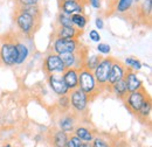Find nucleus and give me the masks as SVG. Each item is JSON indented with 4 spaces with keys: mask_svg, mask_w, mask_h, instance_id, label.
Masks as SVG:
<instances>
[{
    "mask_svg": "<svg viewBox=\"0 0 152 147\" xmlns=\"http://www.w3.org/2000/svg\"><path fill=\"white\" fill-rule=\"evenodd\" d=\"M151 110H152L151 97H148V98L145 99V102L143 103V105L140 106V109L136 113V116H137L139 119H142L143 122H145L146 119L150 118V116H151Z\"/></svg>",
    "mask_w": 152,
    "mask_h": 147,
    "instance_id": "20",
    "label": "nucleus"
},
{
    "mask_svg": "<svg viewBox=\"0 0 152 147\" xmlns=\"http://www.w3.org/2000/svg\"><path fill=\"white\" fill-rule=\"evenodd\" d=\"M48 84L50 87V89L53 92H55L57 96H63V95H68L69 89L67 88L62 74H50L48 75Z\"/></svg>",
    "mask_w": 152,
    "mask_h": 147,
    "instance_id": "9",
    "label": "nucleus"
},
{
    "mask_svg": "<svg viewBox=\"0 0 152 147\" xmlns=\"http://www.w3.org/2000/svg\"><path fill=\"white\" fill-rule=\"evenodd\" d=\"M69 100H70V108H73L75 112L77 113H83L88 109L89 104V97L82 91L81 89L76 88L74 90L69 91Z\"/></svg>",
    "mask_w": 152,
    "mask_h": 147,
    "instance_id": "7",
    "label": "nucleus"
},
{
    "mask_svg": "<svg viewBox=\"0 0 152 147\" xmlns=\"http://www.w3.org/2000/svg\"><path fill=\"white\" fill-rule=\"evenodd\" d=\"M68 141V133L62 130H57L53 135V144L55 147H66Z\"/></svg>",
    "mask_w": 152,
    "mask_h": 147,
    "instance_id": "23",
    "label": "nucleus"
},
{
    "mask_svg": "<svg viewBox=\"0 0 152 147\" xmlns=\"http://www.w3.org/2000/svg\"><path fill=\"white\" fill-rule=\"evenodd\" d=\"M70 20L77 29H84L88 23V17L84 13H74L70 15Z\"/></svg>",
    "mask_w": 152,
    "mask_h": 147,
    "instance_id": "22",
    "label": "nucleus"
},
{
    "mask_svg": "<svg viewBox=\"0 0 152 147\" xmlns=\"http://www.w3.org/2000/svg\"><path fill=\"white\" fill-rule=\"evenodd\" d=\"M42 19L40 5L19 6L14 9V23L23 36H31L37 32Z\"/></svg>",
    "mask_w": 152,
    "mask_h": 147,
    "instance_id": "1",
    "label": "nucleus"
},
{
    "mask_svg": "<svg viewBox=\"0 0 152 147\" xmlns=\"http://www.w3.org/2000/svg\"><path fill=\"white\" fill-rule=\"evenodd\" d=\"M78 89L84 92L89 97V99L90 96H96L98 93L99 87L96 82L93 71L86 68H81L78 70Z\"/></svg>",
    "mask_w": 152,
    "mask_h": 147,
    "instance_id": "3",
    "label": "nucleus"
},
{
    "mask_svg": "<svg viewBox=\"0 0 152 147\" xmlns=\"http://www.w3.org/2000/svg\"><path fill=\"white\" fill-rule=\"evenodd\" d=\"M124 65H125L126 68H129V69L133 70V71L140 70V69H142V67H143L142 62H140L139 60H137L136 57H132V56H130V57H126V58H125V61H124Z\"/></svg>",
    "mask_w": 152,
    "mask_h": 147,
    "instance_id": "25",
    "label": "nucleus"
},
{
    "mask_svg": "<svg viewBox=\"0 0 152 147\" xmlns=\"http://www.w3.org/2000/svg\"><path fill=\"white\" fill-rule=\"evenodd\" d=\"M57 1H58V5H60L61 2H63V1H66V0H57ZM78 1H81V2H82V4H84V5L87 4V0H78Z\"/></svg>",
    "mask_w": 152,
    "mask_h": 147,
    "instance_id": "37",
    "label": "nucleus"
},
{
    "mask_svg": "<svg viewBox=\"0 0 152 147\" xmlns=\"http://www.w3.org/2000/svg\"><path fill=\"white\" fill-rule=\"evenodd\" d=\"M15 2V7L19 6H34V5H39L40 0H14Z\"/></svg>",
    "mask_w": 152,
    "mask_h": 147,
    "instance_id": "29",
    "label": "nucleus"
},
{
    "mask_svg": "<svg viewBox=\"0 0 152 147\" xmlns=\"http://www.w3.org/2000/svg\"><path fill=\"white\" fill-rule=\"evenodd\" d=\"M91 145L93 147H111L110 144L102 137H94V139L91 140Z\"/></svg>",
    "mask_w": 152,
    "mask_h": 147,
    "instance_id": "28",
    "label": "nucleus"
},
{
    "mask_svg": "<svg viewBox=\"0 0 152 147\" xmlns=\"http://www.w3.org/2000/svg\"><path fill=\"white\" fill-rule=\"evenodd\" d=\"M81 143L82 141L76 135H72V137H68V141H67V146L66 147H80Z\"/></svg>",
    "mask_w": 152,
    "mask_h": 147,
    "instance_id": "31",
    "label": "nucleus"
},
{
    "mask_svg": "<svg viewBox=\"0 0 152 147\" xmlns=\"http://www.w3.org/2000/svg\"><path fill=\"white\" fill-rule=\"evenodd\" d=\"M80 147H93V145H91V141H82Z\"/></svg>",
    "mask_w": 152,
    "mask_h": 147,
    "instance_id": "36",
    "label": "nucleus"
},
{
    "mask_svg": "<svg viewBox=\"0 0 152 147\" xmlns=\"http://www.w3.org/2000/svg\"><path fill=\"white\" fill-rule=\"evenodd\" d=\"M89 39L93 41V42H99L101 41V35H99V33H98V31L97 29H91L90 32H89Z\"/></svg>",
    "mask_w": 152,
    "mask_h": 147,
    "instance_id": "32",
    "label": "nucleus"
},
{
    "mask_svg": "<svg viewBox=\"0 0 152 147\" xmlns=\"http://www.w3.org/2000/svg\"><path fill=\"white\" fill-rule=\"evenodd\" d=\"M84 4L78 0H66L58 5V8L64 14L72 15L74 13H84Z\"/></svg>",
    "mask_w": 152,
    "mask_h": 147,
    "instance_id": "11",
    "label": "nucleus"
},
{
    "mask_svg": "<svg viewBox=\"0 0 152 147\" xmlns=\"http://www.w3.org/2000/svg\"><path fill=\"white\" fill-rule=\"evenodd\" d=\"M75 135L81 141H91L94 139V134L86 126H77L74 130Z\"/></svg>",
    "mask_w": 152,
    "mask_h": 147,
    "instance_id": "21",
    "label": "nucleus"
},
{
    "mask_svg": "<svg viewBox=\"0 0 152 147\" xmlns=\"http://www.w3.org/2000/svg\"><path fill=\"white\" fill-rule=\"evenodd\" d=\"M107 2H108V7H109V11H113V8H114L115 4L117 2V0H108Z\"/></svg>",
    "mask_w": 152,
    "mask_h": 147,
    "instance_id": "35",
    "label": "nucleus"
},
{
    "mask_svg": "<svg viewBox=\"0 0 152 147\" xmlns=\"http://www.w3.org/2000/svg\"><path fill=\"white\" fill-rule=\"evenodd\" d=\"M80 49L78 39H61L55 37L53 41V53L64 54V53H75Z\"/></svg>",
    "mask_w": 152,
    "mask_h": 147,
    "instance_id": "6",
    "label": "nucleus"
},
{
    "mask_svg": "<svg viewBox=\"0 0 152 147\" xmlns=\"http://www.w3.org/2000/svg\"><path fill=\"white\" fill-rule=\"evenodd\" d=\"M57 23H58V26H62V27H74V25H73V22H72V20H70V15H68V14H64L63 12H58V14H57Z\"/></svg>",
    "mask_w": 152,
    "mask_h": 147,
    "instance_id": "26",
    "label": "nucleus"
},
{
    "mask_svg": "<svg viewBox=\"0 0 152 147\" xmlns=\"http://www.w3.org/2000/svg\"><path fill=\"white\" fill-rule=\"evenodd\" d=\"M66 70L64 64L62 63L60 55L55 53H49L43 60V71L47 75L50 74H62Z\"/></svg>",
    "mask_w": 152,
    "mask_h": 147,
    "instance_id": "8",
    "label": "nucleus"
},
{
    "mask_svg": "<svg viewBox=\"0 0 152 147\" xmlns=\"http://www.w3.org/2000/svg\"><path fill=\"white\" fill-rule=\"evenodd\" d=\"M1 147H12L11 145H5V146H1Z\"/></svg>",
    "mask_w": 152,
    "mask_h": 147,
    "instance_id": "38",
    "label": "nucleus"
},
{
    "mask_svg": "<svg viewBox=\"0 0 152 147\" xmlns=\"http://www.w3.org/2000/svg\"><path fill=\"white\" fill-rule=\"evenodd\" d=\"M126 70V67L124 65V63H122L118 60H114L110 71H109V77H108V85L110 89V85H113L117 81L124 78V74Z\"/></svg>",
    "mask_w": 152,
    "mask_h": 147,
    "instance_id": "10",
    "label": "nucleus"
},
{
    "mask_svg": "<svg viewBox=\"0 0 152 147\" xmlns=\"http://www.w3.org/2000/svg\"><path fill=\"white\" fill-rule=\"evenodd\" d=\"M0 63H1V60H0Z\"/></svg>",
    "mask_w": 152,
    "mask_h": 147,
    "instance_id": "39",
    "label": "nucleus"
},
{
    "mask_svg": "<svg viewBox=\"0 0 152 147\" xmlns=\"http://www.w3.org/2000/svg\"><path fill=\"white\" fill-rule=\"evenodd\" d=\"M148 97H150V96L148 95L146 90L142 87L140 89H138V90H136V91L129 92V93H128V96H126L125 99H124L125 106L128 108V110L130 111L131 113L136 114Z\"/></svg>",
    "mask_w": 152,
    "mask_h": 147,
    "instance_id": "4",
    "label": "nucleus"
},
{
    "mask_svg": "<svg viewBox=\"0 0 152 147\" xmlns=\"http://www.w3.org/2000/svg\"><path fill=\"white\" fill-rule=\"evenodd\" d=\"M97 50H98V53L102 54V55H108V54H110V52H111V47H110L109 44H107V43L98 42Z\"/></svg>",
    "mask_w": 152,
    "mask_h": 147,
    "instance_id": "30",
    "label": "nucleus"
},
{
    "mask_svg": "<svg viewBox=\"0 0 152 147\" xmlns=\"http://www.w3.org/2000/svg\"><path fill=\"white\" fill-rule=\"evenodd\" d=\"M58 100H57V106L60 108V110L67 111L70 109V100H69V96L68 95H63V96H58Z\"/></svg>",
    "mask_w": 152,
    "mask_h": 147,
    "instance_id": "27",
    "label": "nucleus"
},
{
    "mask_svg": "<svg viewBox=\"0 0 152 147\" xmlns=\"http://www.w3.org/2000/svg\"><path fill=\"white\" fill-rule=\"evenodd\" d=\"M133 5V0H117L113 11L116 14H126L132 9Z\"/></svg>",
    "mask_w": 152,
    "mask_h": 147,
    "instance_id": "18",
    "label": "nucleus"
},
{
    "mask_svg": "<svg viewBox=\"0 0 152 147\" xmlns=\"http://www.w3.org/2000/svg\"><path fill=\"white\" fill-rule=\"evenodd\" d=\"M124 81H125V84H126V88H128L129 92L136 91V90H138V89H140L143 87V82L137 76L136 71H133L129 68H126V70H125Z\"/></svg>",
    "mask_w": 152,
    "mask_h": 147,
    "instance_id": "12",
    "label": "nucleus"
},
{
    "mask_svg": "<svg viewBox=\"0 0 152 147\" xmlns=\"http://www.w3.org/2000/svg\"><path fill=\"white\" fill-rule=\"evenodd\" d=\"M62 77L69 91L78 88V69L68 68L62 73Z\"/></svg>",
    "mask_w": 152,
    "mask_h": 147,
    "instance_id": "13",
    "label": "nucleus"
},
{
    "mask_svg": "<svg viewBox=\"0 0 152 147\" xmlns=\"http://www.w3.org/2000/svg\"><path fill=\"white\" fill-rule=\"evenodd\" d=\"M17 44L14 35H5L0 46V60L1 63L8 67L15 65L17 62Z\"/></svg>",
    "mask_w": 152,
    "mask_h": 147,
    "instance_id": "2",
    "label": "nucleus"
},
{
    "mask_svg": "<svg viewBox=\"0 0 152 147\" xmlns=\"http://www.w3.org/2000/svg\"><path fill=\"white\" fill-rule=\"evenodd\" d=\"M83 31L77 29L76 27H62L58 26V28L55 32V37L61 39H78L80 35H82Z\"/></svg>",
    "mask_w": 152,
    "mask_h": 147,
    "instance_id": "15",
    "label": "nucleus"
},
{
    "mask_svg": "<svg viewBox=\"0 0 152 147\" xmlns=\"http://www.w3.org/2000/svg\"><path fill=\"white\" fill-rule=\"evenodd\" d=\"M113 61H114V58H111V57L102 58L99 61V63L97 64V67L93 70L94 77H95L98 87L108 85V77H109V71H110Z\"/></svg>",
    "mask_w": 152,
    "mask_h": 147,
    "instance_id": "5",
    "label": "nucleus"
},
{
    "mask_svg": "<svg viewBox=\"0 0 152 147\" xmlns=\"http://www.w3.org/2000/svg\"><path fill=\"white\" fill-rule=\"evenodd\" d=\"M110 90L114 92V95L116 96V97H118V98H119V99H122V100H124V99H125V97H126V96H128V93H129L124 78H122V79L117 81V82L114 83L113 85H110Z\"/></svg>",
    "mask_w": 152,
    "mask_h": 147,
    "instance_id": "17",
    "label": "nucleus"
},
{
    "mask_svg": "<svg viewBox=\"0 0 152 147\" xmlns=\"http://www.w3.org/2000/svg\"><path fill=\"white\" fill-rule=\"evenodd\" d=\"M137 15L142 20H148L149 22L151 21V13H152V0H142L138 5H136Z\"/></svg>",
    "mask_w": 152,
    "mask_h": 147,
    "instance_id": "14",
    "label": "nucleus"
},
{
    "mask_svg": "<svg viewBox=\"0 0 152 147\" xmlns=\"http://www.w3.org/2000/svg\"><path fill=\"white\" fill-rule=\"evenodd\" d=\"M15 44H17V52H18V56H17V62L15 64H22L29 55V48L21 41H18L15 39Z\"/></svg>",
    "mask_w": 152,
    "mask_h": 147,
    "instance_id": "19",
    "label": "nucleus"
},
{
    "mask_svg": "<svg viewBox=\"0 0 152 147\" xmlns=\"http://www.w3.org/2000/svg\"><path fill=\"white\" fill-rule=\"evenodd\" d=\"M95 26H96V29H103L104 28V21H103V19L102 18H96L95 19Z\"/></svg>",
    "mask_w": 152,
    "mask_h": 147,
    "instance_id": "34",
    "label": "nucleus"
},
{
    "mask_svg": "<svg viewBox=\"0 0 152 147\" xmlns=\"http://www.w3.org/2000/svg\"><path fill=\"white\" fill-rule=\"evenodd\" d=\"M87 2L95 9H99L102 6V0H87Z\"/></svg>",
    "mask_w": 152,
    "mask_h": 147,
    "instance_id": "33",
    "label": "nucleus"
},
{
    "mask_svg": "<svg viewBox=\"0 0 152 147\" xmlns=\"http://www.w3.org/2000/svg\"><path fill=\"white\" fill-rule=\"evenodd\" d=\"M76 125V117L74 114H64L58 119V127L66 133L74 132Z\"/></svg>",
    "mask_w": 152,
    "mask_h": 147,
    "instance_id": "16",
    "label": "nucleus"
},
{
    "mask_svg": "<svg viewBox=\"0 0 152 147\" xmlns=\"http://www.w3.org/2000/svg\"><path fill=\"white\" fill-rule=\"evenodd\" d=\"M103 57L101 55H91V56H86V60H84V64H83V68L93 71L97 67V64L99 63V61L102 60Z\"/></svg>",
    "mask_w": 152,
    "mask_h": 147,
    "instance_id": "24",
    "label": "nucleus"
}]
</instances>
